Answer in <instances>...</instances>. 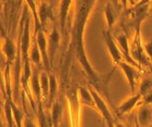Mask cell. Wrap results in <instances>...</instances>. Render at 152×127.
<instances>
[{
	"label": "cell",
	"mask_w": 152,
	"mask_h": 127,
	"mask_svg": "<svg viewBox=\"0 0 152 127\" xmlns=\"http://www.w3.org/2000/svg\"><path fill=\"white\" fill-rule=\"evenodd\" d=\"M37 36H36V43L38 44V47L41 51L42 54V59L43 62H44L45 67L49 69L50 68V59H49V55H48V40L46 39L44 32L42 30V25L41 23H38L37 24Z\"/></svg>",
	"instance_id": "obj_6"
},
{
	"label": "cell",
	"mask_w": 152,
	"mask_h": 127,
	"mask_svg": "<svg viewBox=\"0 0 152 127\" xmlns=\"http://www.w3.org/2000/svg\"><path fill=\"white\" fill-rule=\"evenodd\" d=\"M151 3H152V1H151Z\"/></svg>",
	"instance_id": "obj_31"
},
{
	"label": "cell",
	"mask_w": 152,
	"mask_h": 127,
	"mask_svg": "<svg viewBox=\"0 0 152 127\" xmlns=\"http://www.w3.org/2000/svg\"><path fill=\"white\" fill-rule=\"evenodd\" d=\"M4 53L7 57V62L8 64L12 63L14 61V56H15V46H14L13 42L10 39L6 38L5 39V44L3 47Z\"/></svg>",
	"instance_id": "obj_17"
},
{
	"label": "cell",
	"mask_w": 152,
	"mask_h": 127,
	"mask_svg": "<svg viewBox=\"0 0 152 127\" xmlns=\"http://www.w3.org/2000/svg\"><path fill=\"white\" fill-rule=\"evenodd\" d=\"M90 91L91 92V95H93V97H94V103H96V110L99 112L100 115L104 117V119L107 121V126H114V120H113V115H111L110 108H108V106L107 103H105L104 99L100 96L99 91L96 89V86L94 85H91Z\"/></svg>",
	"instance_id": "obj_3"
},
{
	"label": "cell",
	"mask_w": 152,
	"mask_h": 127,
	"mask_svg": "<svg viewBox=\"0 0 152 127\" xmlns=\"http://www.w3.org/2000/svg\"><path fill=\"white\" fill-rule=\"evenodd\" d=\"M111 1L113 2V3H114V5H115V6H117V5H118V2H120L119 0H111Z\"/></svg>",
	"instance_id": "obj_29"
},
{
	"label": "cell",
	"mask_w": 152,
	"mask_h": 127,
	"mask_svg": "<svg viewBox=\"0 0 152 127\" xmlns=\"http://www.w3.org/2000/svg\"><path fill=\"white\" fill-rule=\"evenodd\" d=\"M31 85H32L33 92L35 94V97L38 99L39 103H41V95H42V88H41V83H40V77L37 76L36 72H34L31 77Z\"/></svg>",
	"instance_id": "obj_16"
},
{
	"label": "cell",
	"mask_w": 152,
	"mask_h": 127,
	"mask_svg": "<svg viewBox=\"0 0 152 127\" xmlns=\"http://www.w3.org/2000/svg\"><path fill=\"white\" fill-rule=\"evenodd\" d=\"M142 40L140 36V27L135 28V35L130 44V53L133 60L138 64L139 67H146L149 64V58L145 53L144 47L142 46Z\"/></svg>",
	"instance_id": "obj_2"
},
{
	"label": "cell",
	"mask_w": 152,
	"mask_h": 127,
	"mask_svg": "<svg viewBox=\"0 0 152 127\" xmlns=\"http://www.w3.org/2000/svg\"><path fill=\"white\" fill-rule=\"evenodd\" d=\"M49 80H50V88H49V104H53L54 97L56 95L57 88H58V83H57V79L54 74H51L49 76Z\"/></svg>",
	"instance_id": "obj_18"
},
{
	"label": "cell",
	"mask_w": 152,
	"mask_h": 127,
	"mask_svg": "<svg viewBox=\"0 0 152 127\" xmlns=\"http://www.w3.org/2000/svg\"><path fill=\"white\" fill-rule=\"evenodd\" d=\"M38 121H39V125L40 126H46V116L43 112L42 105L40 103L39 105V112H38Z\"/></svg>",
	"instance_id": "obj_25"
},
{
	"label": "cell",
	"mask_w": 152,
	"mask_h": 127,
	"mask_svg": "<svg viewBox=\"0 0 152 127\" xmlns=\"http://www.w3.org/2000/svg\"><path fill=\"white\" fill-rule=\"evenodd\" d=\"M79 94H80V97H81L82 101L84 104H86L88 107L93 108V109H96V103H94V97L91 95V92L90 91V88L87 89L84 86H80L79 88Z\"/></svg>",
	"instance_id": "obj_12"
},
{
	"label": "cell",
	"mask_w": 152,
	"mask_h": 127,
	"mask_svg": "<svg viewBox=\"0 0 152 127\" xmlns=\"http://www.w3.org/2000/svg\"><path fill=\"white\" fill-rule=\"evenodd\" d=\"M137 120H138V124L141 126L148 125L150 123V121L152 120V113L151 110L149 109L146 104L140 107L137 113Z\"/></svg>",
	"instance_id": "obj_13"
},
{
	"label": "cell",
	"mask_w": 152,
	"mask_h": 127,
	"mask_svg": "<svg viewBox=\"0 0 152 127\" xmlns=\"http://www.w3.org/2000/svg\"><path fill=\"white\" fill-rule=\"evenodd\" d=\"M143 99H144V102L146 104H148V103H152V91H150L149 93L145 94L144 96H142Z\"/></svg>",
	"instance_id": "obj_27"
},
{
	"label": "cell",
	"mask_w": 152,
	"mask_h": 127,
	"mask_svg": "<svg viewBox=\"0 0 152 127\" xmlns=\"http://www.w3.org/2000/svg\"><path fill=\"white\" fill-rule=\"evenodd\" d=\"M96 0H77L76 12H75L74 25L72 30V47L76 50V54L81 63L84 71L87 73L90 79L96 85L99 80V77L94 69L91 67L88 56L86 54L83 36H84L85 27L87 25L91 11H93Z\"/></svg>",
	"instance_id": "obj_1"
},
{
	"label": "cell",
	"mask_w": 152,
	"mask_h": 127,
	"mask_svg": "<svg viewBox=\"0 0 152 127\" xmlns=\"http://www.w3.org/2000/svg\"><path fill=\"white\" fill-rule=\"evenodd\" d=\"M120 3H121V5L123 7H126V5H127V1L128 0H119Z\"/></svg>",
	"instance_id": "obj_28"
},
{
	"label": "cell",
	"mask_w": 152,
	"mask_h": 127,
	"mask_svg": "<svg viewBox=\"0 0 152 127\" xmlns=\"http://www.w3.org/2000/svg\"><path fill=\"white\" fill-rule=\"evenodd\" d=\"M39 21L42 27L46 24L48 19H52V9L46 2H42L39 7Z\"/></svg>",
	"instance_id": "obj_14"
},
{
	"label": "cell",
	"mask_w": 152,
	"mask_h": 127,
	"mask_svg": "<svg viewBox=\"0 0 152 127\" xmlns=\"http://www.w3.org/2000/svg\"><path fill=\"white\" fill-rule=\"evenodd\" d=\"M152 89V80L151 79H144L141 82V85H140L139 88V93L144 96L145 94L149 93Z\"/></svg>",
	"instance_id": "obj_22"
},
{
	"label": "cell",
	"mask_w": 152,
	"mask_h": 127,
	"mask_svg": "<svg viewBox=\"0 0 152 127\" xmlns=\"http://www.w3.org/2000/svg\"><path fill=\"white\" fill-rule=\"evenodd\" d=\"M1 125H2V124H1V123H0V126H1Z\"/></svg>",
	"instance_id": "obj_30"
},
{
	"label": "cell",
	"mask_w": 152,
	"mask_h": 127,
	"mask_svg": "<svg viewBox=\"0 0 152 127\" xmlns=\"http://www.w3.org/2000/svg\"><path fill=\"white\" fill-rule=\"evenodd\" d=\"M72 1H73V0H61V4H60L59 17H60V25H61L63 33H64V30L66 27V22H67L69 9H70V7H71Z\"/></svg>",
	"instance_id": "obj_11"
},
{
	"label": "cell",
	"mask_w": 152,
	"mask_h": 127,
	"mask_svg": "<svg viewBox=\"0 0 152 127\" xmlns=\"http://www.w3.org/2000/svg\"><path fill=\"white\" fill-rule=\"evenodd\" d=\"M61 115H62V104L59 101L54 102L52 106V121L54 126H58Z\"/></svg>",
	"instance_id": "obj_19"
},
{
	"label": "cell",
	"mask_w": 152,
	"mask_h": 127,
	"mask_svg": "<svg viewBox=\"0 0 152 127\" xmlns=\"http://www.w3.org/2000/svg\"><path fill=\"white\" fill-rule=\"evenodd\" d=\"M59 43H60V33L58 29L55 27L48 37V55H49V59H50V64L52 63V61L54 59V56H55L57 49H58Z\"/></svg>",
	"instance_id": "obj_9"
},
{
	"label": "cell",
	"mask_w": 152,
	"mask_h": 127,
	"mask_svg": "<svg viewBox=\"0 0 152 127\" xmlns=\"http://www.w3.org/2000/svg\"><path fill=\"white\" fill-rule=\"evenodd\" d=\"M141 97H142V95L140 94L139 92L131 94L130 97H128L127 99H125L124 101H122L118 106H117V114L122 115V114L130 112L136 106V104L138 103V101Z\"/></svg>",
	"instance_id": "obj_8"
},
{
	"label": "cell",
	"mask_w": 152,
	"mask_h": 127,
	"mask_svg": "<svg viewBox=\"0 0 152 127\" xmlns=\"http://www.w3.org/2000/svg\"><path fill=\"white\" fill-rule=\"evenodd\" d=\"M116 43H117V45H118V47L120 49V52H121V54L123 56V60L126 61L127 63L131 64V65H133L134 67H136L137 69H140L139 65L133 60V58L131 57L130 43L128 42L127 36L123 33L119 34V35L116 37Z\"/></svg>",
	"instance_id": "obj_7"
},
{
	"label": "cell",
	"mask_w": 152,
	"mask_h": 127,
	"mask_svg": "<svg viewBox=\"0 0 152 127\" xmlns=\"http://www.w3.org/2000/svg\"><path fill=\"white\" fill-rule=\"evenodd\" d=\"M104 19H105V23H107V29L111 31V29H113V25H114V22H115V17H114L113 11L111 9V6L110 3L105 4L104 10Z\"/></svg>",
	"instance_id": "obj_15"
},
{
	"label": "cell",
	"mask_w": 152,
	"mask_h": 127,
	"mask_svg": "<svg viewBox=\"0 0 152 127\" xmlns=\"http://www.w3.org/2000/svg\"><path fill=\"white\" fill-rule=\"evenodd\" d=\"M40 83H41V88H42V94L45 97H47L49 95V88H50V80H49V77L45 72L41 73L40 76Z\"/></svg>",
	"instance_id": "obj_21"
},
{
	"label": "cell",
	"mask_w": 152,
	"mask_h": 127,
	"mask_svg": "<svg viewBox=\"0 0 152 127\" xmlns=\"http://www.w3.org/2000/svg\"><path fill=\"white\" fill-rule=\"evenodd\" d=\"M144 50H145V53L147 55V57L149 58V60L152 61V37L150 39L147 44L144 45Z\"/></svg>",
	"instance_id": "obj_26"
},
{
	"label": "cell",
	"mask_w": 152,
	"mask_h": 127,
	"mask_svg": "<svg viewBox=\"0 0 152 127\" xmlns=\"http://www.w3.org/2000/svg\"><path fill=\"white\" fill-rule=\"evenodd\" d=\"M118 67L121 69V71L123 72V74H124L126 80H127V82L130 88L131 94H134L137 79H138V73H137V71H136L137 68L134 67L131 64L127 63L124 60L121 61V62L118 64Z\"/></svg>",
	"instance_id": "obj_5"
},
{
	"label": "cell",
	"mask_w": 152,
	"mask_h": 127,
	"mask_svg": "<svg viewBox=\"0 0 152 127\" xmlns=\"http://www.w3.org/2000/svg\"><path fill=\"white\" fill-rule=\"evenodd\" d=\"M10 101V105H11V108H12V112H13V116L14 118H15V122H16V125L17 126H21L22 123L21 121L23 119V113L21 112V110L17 107V106L14 104L13 101H11V100L9 99Z\"/></svg>",
	"instance_id": "obj_23"
},
{
	"label": "cell",
	"mask_w": 152,
	"mask_h": 127,
	"mask_svg": "<svg viewBox=\"0 0 152 127\" xmlns=\"http://www.w3.org/2000/svg\"><path fill=\"white\" fill-rule=\"evenodd\" d=\"M30 56H31V61H32V62L35 64V65L40 66V64H41V61L43 59H42L41 51H40V49H39L38 44H37V43H35V44L33 45L32 49H31Z\"/></svg>",
	"instance_id": "obj_20"
},
{
	"label": "cell",
	"mask_w": 152,
	"mask_h": 127,
	"mask_svg": "<svg viewBox=\"0 0 152 127\" xmlns=\"http://www.w3.org/2000/svg\"><path fill=\"white\" fill-rule=\"evenodd\" d=\"M110 32L111 31L105 29V30L102 31V37H104L105 47H107L108 53L110 55L113 63L117 66L121 61H123V56L121 52H120V49L118 47V45H117L116 41H114L113 36H111Z\"/></svg>",
	"instance_id": "obj_4"
},
{
	"label": "cell",
	"mask_w": 152,
	"mask_h": 127,
	"mask_svg": "<svg viewBox=\"0 0 152 127\" xmlns=\"http://www.w3.org/2000/svg\"><path fill=\"white\" fill-rule=\"evenodd\" d=\"M5 114H6V117H7V121H8V125L9 126H13V119H12V115H13V112H12V108H11V105H10V101L9 99L5 102Z\"/></svg>",
	"instance_id": "obj_24"
},
{
	"label": "cell",
	"mask_w": 152,
	"mask_h": 127,
	"mask_svg": "<svg viewBox=\"0 0 152 127\" xmlns=\"http://www.w3.org/2000/svg\"><path fill=\"white\" fill-rule=\"evenodd\" d=\"M21 48H22V55L24 58V63H28V51L30 49V32H29V19H26L25 21V27L23 36L21 40Z\"/></svg>",
	"instance_id": "obj_10"
}]
</instances>
